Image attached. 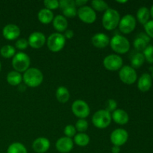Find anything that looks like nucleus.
Returning <instances> with one entry per match:
<instances>
[{
  "instance_id": "a878e982",
  "label": "nucleus",
  "mask_w": 153,
  "mask_h": 153,
  "mask_svg": "<svg viewBox=\"0 0 153 153\" xmlns=\"http://www.w3.org/2000/svg\"><path fill=\"white\" fill-rule=\"evenodd\" d=\"M7 153H27V149L23 144L19 142L13 143L8 146Z\"/></svg>"
},
{
  "instance_id": "37998d69",
  "label": "nucleus",
  "mask_w": 153,
  "mask_h": 153,
  "mask_svg": "<svg viewBox=\"0 0 153 153\" xmlns=\"http://www.w3.org/2000/svg\"><path fill=\"white\" fill-rule=\"evenodd\" d=\"M111 152L112 153H120V147L117 146H113L111 148Z\"/></svg>"
},
{
  "instance_id": "0eeeda50",
  "label": "nucleus",
  "mask_w": 153,
  "mask_h": 153,
  "mask_svg": "<svg viewBox=\"0 0 153 153\" xmlns=\"http://www.w3.org/2000/svg\"><path fill=\"white\" fill-rule=\"evenodd\" d=\"M72 111L74 115L79 119H85L90 114V107L86 102L83 100H76L72 105Z\"/></svg>"
},
{
  "instance_id": "412c9836",
  "label": "nucleus",
  "mask_w": 153,
  "mask_h": 153,
  "mask_svg": "<svg viewBox=\"0 0 153 153\" xmlns=\"http://www.w3.org/2000/svg\"><path fill=\"white\" fill-rule=\"evenodd\" d=\"M38 20L43 24H49L53 21L54 14L52 10L46 8L41 9L37 14Z\"/></svg>"
},
{
  "instance_id": "bb28decb",
  "label": "nucleus",
  "mask_w": 153,
  "mask_h": 153,
  "mask_svg": "<svg viewBox=\"0 0 153 153\" xmlns=\"http://www.w3.org/2000/svg\"><path fill=\"white\" fill-rule=\"evenodd\" d=\"M0 54L3 58H10L14 56L15 54H16V49L13 46H10V45H5L1 48Z\"/></svg>"
},
{
  "instance_id": "1a4fd4ad",
  "label": "nucleus",
  "mask_w": 153,
  "mask_h": 153,
  "mask_svg": "<svg viewBox=\"0 0 153 153\" xmlns=\"http://www.w3.org/2000/svg\"><path fill=\"white\" fill-rule=\"evenodd\" d=\"M105 68L110 71H117L122 68L123 59L117 55H110L106 56L103 61Z\"/></svg>"
},
{
  "instance_id": "5701e85b",
  "label": "nucleus",
  "mask_w": 153,
  "mask_h": 153,
  "mask_svg": "<svg viewBox=\"0 0 153 153\" xmlns=\"http://www.w3.org/2000/svg\"><path fill=\"white\" fill-rule=\"evenodd\" d=\"M70 92L65 87L61 86L56 91V98L61 103H66L70 100Z\"/></svg>"
},
{
  "instance_id": "cd10ccee",
  "label": "nucleus",
  "mask_w": 153,
  "mask_h": 153,
  "mask_svg": "<svg viewBox=\"0 0 153 153\" xmlns=\"http://www.w3.org/2000/svg\"><path fill=\"white\" fill-rule=\"evenodd\" d=\"M145 61V58H144V55L143 54L138 53L135 54V55L133 56V58H131V66H132V68H140L142 65L143 64Z\"/></svg>"
},
{
  "instance_id": "58836bf2",
  "label": "nucleus",
  "mask_w": 153,
  "mask_h": 153,
  "mask_svg": "<svg viewBox=\"0 0 153 153\" xmlns=\"http://www.w3.org/2000/svg\"><path fill=\"white\" fill-rule=\"evenodd\" d=\"M145 31L149 37L153 38V20H150L144 25Z\"/></svg>"
},
{
  "instance_id": "e433bc0d",
  "label": "nucleus",
  "mask_w": 153,
  "mask_h": 153,
  "mask_svg": "<svg viewBox=\"0 0 153 153\" xmlns=\"http://www.w3.org/2000/svg\"><path fill=\"white\" fill-rule=\"evenodd\" d=\"M15 46L18 49H20V50H24V49H26L28 46V42L26 39L25 38H21L19 39L18 40H16V43H15Z\"/></svg>"
},
{
  "instance_id": "dca6fc26",
  "label": "nucleus",
  "mask_w": 153,
  "mask_h": 153,
  "mask_svg": "<svg viewBox=\"0 0 153 153\" xmlns=\"http://www.w3.org/2000/svg\"><path fill=\"white\" fill-rule=\"evenodd\" d=\"M50 147V142L46 137H38L36 139L32 144L34 151L37 153H44L47 152Z\"/></svg>"
},
{
  "instance_id": "c03bdc74",
  "label": "nucleus",
  "mask_w": 153,
  "mask_h": 153,
  "mask_svg": "<svg viewBox=\"0 0 153 153\" xmlns=\"http://www.w3.org/2000/svg\"><path fill=\"white\" fill-rule=\"evenodd\" d=\"M150 15L152 16V17L153 18V5L152 6V8H151V10H150Z\"/></svg>"
},
{
  "instance_id": "f3484780",
  "label": "nucleus",
  "mask_w": 153,
  "mask_h": 153,
  "mask_svg": "<svg viewBox=\"0 0 153 153\" xmlns=\"http://www.w3.org/2000/svg\"><path fill=\"white\" fill-rule=\"evenodd\" d=\"M92 44L99 49H103L110 43V39L104 33H98L93 36L91 39Z\"/></svg>"
},
{
  "instance_id": "4468645a",
  "label": "nucleus",
  "mask_w": 153,
  "mask_h": 153,
  "mask_svg": "<svg viewBox=\"0 0 153 153\" xmlns=\"http://www.w3.org/2000/svg\"><path fill=\"white\" fill-rule=\"evenodd\" d=\"M2 35L6 40H16L20 35V29L14 24H7L3 28Z\"/></svg>"
},
{
  "instance_id": "a211bd4d",
  "label": "nucleus",
  "mask_w": 153,
  "mask_h": 153,
  "mask_svg": "<svg viewBox=\"0 0 153 153\" xmlns=\"http://www.w3.org/2000/svg\"><path fill=\"white\" fill-rule=\"evenodd\" d=\"M152 77L148 73H144L139 79L137 82V88L142 92H146L152 87Z\"/></svg>"
},
{
  "instance_id": "72a5a7b5",
  "label": "nucleus",
  "mask_w": 153,
  "mask_h": 153,
  "mask_svg": "<svg viewBox=\"0 0 153 153\" xmlns=\"http://www.w3.org/2000/svg\"><path fill=\"white\" fill-rule=\"evenodd\" d=\"M63 14H64V17L73 18L77 15V10H76V7H67V8L63 10Z\"/></svg>"
},
{
  "instance_id": "79ce46f5",
  "label": "nucleus",
  "mask_w": 153,
  "mask_h": 153,
  "mask_svg": "<svg viewBox=\"0 0 153 153\" xmlns=\"http://www.w3.org/2000/svg\"><path fill=\"white\" fill-rule=\"evenodd\" d=\"M138 37H141L142 39H143L146 43H149V37L147 35V34H144V33H140V34H138Z\"/></svg>"
},
{
  "instance_id": "f257e3e1",
  "label": "nucleus",
  "mask_w": 153,
  "mask_h": 153,
  "mask_svg": "<svg viewBox=\"0 0 153 153\" xmlns=\"http://www.w3.org/2000/svg\"><path fill=\"white\" fill-rule=\"evenodd\" d=\"M23 82L27 86L36 88L41 85L43 80L42 72L37 68H28L22 76Z\"/></svg>"
},
{
  "instance_id": "ddd939ff",
  "label": "nucleus",
  "mask_w": 153,
  "mask_h": 153,
  "mask_svg": "<svg viewBox=\"0 0 153 153\" xmlns=\"http://www.w3.org/2000/svg\"><path fill=\"white\" fill-rule=\"evenodd\" d=\"M28 45L33 49H40L46 43V37L39 31H35L30 34L28 37Z\"/></svg>"
},
{
  "instance_id": "f03ea898",
  "label": "nucleus",
  "mask_w": 153,
  "mask_h": 153,
  "mask_svg": "<svg viewBox=\"0 0 153 153\" xmlns=\"http://www.w3.org/2000/svg\"><path fill=\"white\" fill-rule=\"evenodd\" d=\"M120 16L117 10L108 8L105 10L102 16L103 27L108 31L114 30L119 25Z\"/></svg>"
},
{
  "instance_id": "ea45409f",
  "label": "nucleus",
  "mask_w": 153,
  "mask_h": 153,
  "mask_svg": "<svg viewBox=\"0 0 153 153\" xmlns=\"http://www.w3.org/2000/svg\"><path fill=\"white\" fill-rule=\"evenodd\" d=\"M64 37L67 39H71L73 38V36H74V32H73V30L71 29H67L64 31Z\"/></svg>"
},
{
  "instance_id": "de8ad7c7",
  "label": "nucleus",
  "mask_w": 153,
  "mask_h": 153,
  "mask_svg": "<svg viewBox=\"0 0 153 153\" xmlns=\"http://www.w3.org/2000/svg\"><path fill=\"white\" fill-rule=\"evenodd\" d=\"M152 77L153 78V71H152Z\"/></svg>"
},
{
  "instance_id": "20e7f679",
  "label": "nucleus",
  "mask_w": 153,
  "mask_h": 153,
  "mask_svg": "<svg viewBox=\"0 0 153 153\" xmlns=\"http://www.w3.org/2000/svg\"><path fill=\"white\" fill-rule=\"evenodd\" d=\"M30 58L28 55L24 52H18L15 54L12 60V66L15 71L18 73L24 72L25 73L30 66Z\"/></svg>"
},
{
  "instance_id": "c9c22d12",
  "label": "nucleus",
  "mask_w": 153,
  "mask_h": 153,
  "mask_svg": "<svg viewBox=\"0 0 153 153\" xmlns=\"http://www.w3.org/2000/svg\"><path fill=\"white\" fill-rule=\"evenodd\" d=\"M105 107V110L108 111L109 113H111V111L114 112L116 110L117 107V102L114 100L110 99V100H108L106 102Z\"/></svg>"
},
{
  "instance_id": "4be33fe9",
  "label": "nucleus",
  "mask_w": 153,
  "mask_h": 153,
  "mask_svg": "<svg viewBox=\"0 0 153 153\" xmlns=\"http://www.w3.org/2000/svg\"><path fill=\"white\" fill-rule=\"evenodd\" d=\"M22 81V76L20 73L16 71H10L7 76V82L12 86H17L21 84Z\"/></svg>"
},
{
  "instance_id": "6ab92c4d",
  "label": "nucleus",
  "mask_w": 153,
  "mask_h": 153,
  "mask_svg": "<svg viewBox=\"0 0 153 153\" xmlns=\"http://www.w3.org/2000/svg\"><path fill=\"white\" fill-rule=\"evenodd\" d=\"M111 118L116 123L120 125H125L129 120L127 112L122 109H116L112 114Z\"/></svg>"
},
{
  "instance_id": "c85d7f7f",
  "label": "nucleus",
  "mask_w": 153,
  "mask_h": 153,
  "mask_svg": "<svg viewBox=\"0 0 153 153\" xmlns=\"http://www.w3.org/2000/svg\"><path fill=\"white\" fill-rule=\"evenodd\" d=\"M91 5L93 9L97 11H105L108 9V4L102 0H94L91 1Z\"/></svg>"
},
{
  "instance_id": "f8f14e48",
  "label": "nucleus",
  "mask_w": 153,
  "mask_h": 153,
  "mask_svg": "<svg viewBox=\"0 0 153 153\" xmlns=\"http://www.w3.org/2000/svg\"><path fill=\"white\" fill-rule=\"evenodd\" d=\"M111 142L114 146H120L125 144L128 138V134L123 128H117L111 134Z\"/></svg>"
},
{
  "instance_id": "f704fd0d",
  "label": "nucleus",
  "mask_w": 153,
  "mask_h": 153,
  "mask_svg": "<svg viewBox=\"0 0 153 153\" xmlns=\"http://www.w3.org/2000/svg\"><path fill=\"white\" fill-rule=\"evenodd\" d=\"M64 134H65L66 137L71 138V137H74V136L76 135V127L73 125H67V126L64 128Z\"/></svg>"
},
{
  "instance_id": "4c0bfd02",
  "label": "nucleus",
  "mask_w": 153,
  "mask_h": 153,
  "mask_svg": "<svg viewBox=\"0 0 153 153\" xmlns=\"http://www.w3.org/2000/svg\"><path fill=\"white\" fill-rule=\"evenodd\" d=\"M59 7L62 10L67 8V7H76L75 1H73V0H61L59 1Z\"/></svg>"
},
{
  "instance_id": "9b49d317",
  "label": "nucleus",
  "mask_w": 153,
  "mask_h": 153,
  "mask_svg": "<svg viewBox=\"0 0 153 153\" xmlns=\"http://www.w3.org/2000/svg\"><path fill=\"white\" fill-rule=\"evenodd\" d=\"M77 14L79 19L82 22L88 24H91L94 22L97 19V13L94 11V9L88 6H83L81 7L77 10Z\"/></svg>"
},
{
  "instance_id": "2eb2a0df",
  "label": "nucleus",
  "mask_w": 153,
  "mask_h": 153,
  "mask_svg": "<svg viewBox=\"0 0 153 153\" xmlns=\"http://www.w3.org/2000/svg\"><path fill=\"white\" fill-rule=\"evenodd\" d=\"M55 147L58 152L61 153H68L73 149V141L71 138L67 137H62L57 140Z\"/></svg>"
},
{
  "instance_id": "a18cd8bd",
  "label": "nucleus",
  "mask_w": 153,
  "mask_h": 153,
  "mask_svg": "<svg viewBox=\"0 0 153 153\" xmlns=\"http://www.w3.org/2000/svg\"><path fill=\"white\" fill-rule=\"evenodd\" d=\"M117 2H120V3H125V2H127V1H117Z\"/></svg>"
},
{
  "instance_id": "c756f323",
  "label": "nucleus",
  "mask_w": 153,
  "mask_h": 153,
  "mask_svg": "<svg viewBox=\"0 0 153 153\" xmlns=\"http://www.w3.org/2000/svg\"><path fill=\"white\" fill-rule=\"evenodd\" d=\"M76 129L79 131L80 133H84V131H86L88 128V123L85 119L78 120L76 123Z\"/></svg>"
},
{
  "instance_id": "7ed1b4c3",
  "label": "nucleus",
  "mask_w": 153,
  "mask_h": 153,
  "mask_svg": "<svg viewBox=\"0 0 153 153\" xmlns=\"http://www.w3.org/2000/svg\"><path fill=\"white\" fill-rule=\"evenodd\" d=\"M111 49L118 54H125L128 52L130 49V43L128 39L122 35L114 36L110 40Z\"/></svg>"
},
{
  "instance_id": "473e14b6",
  "label": "nucleus",
  "mask_w": 153,
  "mask_h": 153,
  "mask_svg": "<svg viewBox=\"0 0 153 153\" xmlns=\"http://www.w3.org/2000/svg\"><path fill=\"white\" fill-rule=\"evenodd\" d=\"M44 6L48 10H55L59 7V1L57 0H45L43 1Z\"/></svg>"
},
{
  "instance_id": "b1692460",
  "label": "nucleus",
  "mask_w": 153,
  "mask_h": 153,
  "mask_svg": "<svg viewBox=\"0 0 153 153\" xmlns=\"http://www.w3.org/2000/svg\"><path fill=\"white\" fill-rule=\"evenodd\" d=\"M149 16H150V10L146 7H142L137 10V18L139 22L143 25H145L147 22H149Z\"/></svg>"
},
{
  "instance_id": "aec40b11",
  "label": "nucleus",
  "mask_w": 153,
  "mask_h": 153,
  "mask_svg": "<svg viewBox=\"0 0 153 153\" xmlns=\"http://www.w3.org/2000/svg\"><path fill=\"white\" fill-rule=\"evenodd\" d=\"M53 26L58 32H64L67 30L68 26V22L67 19L62 15H57L53 19Z\"/></svg>"
},
{
  "instance_id": "9d476101",
  "label": "nucleus",
  "mask_w": 153,
  "mask_h": 153,
  "mask_svg": "<svg viewBox=\"0 0 153 153\" xmlns=\"http://www.w3.org/2000/svg\"><path fill=\"white\" fill-rule=\"evenodd\" d=\"M136 27V19L132 15H125L120 19L119 23L120 31L123 34H129L132 32Z\"/></svg>"
},
{
  "instance_id": "423d86ee",
  "label": "nucleus",
  "mask_w": 153,
  "mask_h": 153,
  "mask_svg": "<svg viewBox=\"0 0 153 153\" xmlns=\"http://www.w3.org/2000/svg\"><path fill=\"white\" fill-rule=\"evenodd\" d=\"M66 39L63 34L60 33H53L50 34L47 39V46L50 51L58 52L65 46Z\"/></svg>"
},
{
  "instance_id": "49530a36",
  "label": "nucleus",
  "mask_w": 153,
  "mask_h": 153,
  "mask_svg": "<svg viewBox=\"0 0 153 153\" xmlns=\"http://www.w3.org/2000/svg\"><path fill=\"white\" fill-rule=\"evenodd\" d=\"M1 63H0V72H1Z\"/></svg>"
},
{
  "instance_id": "2f4dec72",
  "label": "nucleus",
  "mask_w": 153,
  "mask_h": 153,
  "mask_svg": "<svg viewBox=\"0 0 153 153\" xmlns=\"http://www.w3.org/2000/svg\"><path fill=\"white\" fill-rule=\"evenodd\" d=\"M143 55H144L145 60L150 64H153V46H146V49L143 51Z\"/></svg>"
},
{
  "instance_id": "a19ab883",
  "label": "nucleus",
  "mask_w": 153,
  "mask_h": 153,
  "mask_svg": "<svg viewBox=\"0 0 153 153\" xmlns=\"http://www.w3.org/2000/svg\"><path fill=\"white\" fill-rule=\"evenodd\" d=\"M87 2H88V1H86V0H76V1H75V4L76 6H79V7H83Z\"/></svg>"
},
{
  "instance_id": "39448f33",
  "label": "nucleus",
  "mask_w": 153,
  "mask_h": 153,
  "mask_svg": "<svg viewBox=\"0 0 153 153\" xmlns=\"http://www.w3.org/2000/svg\"><path fill=\"white\" fill-rule=\"evenodd\" d=\"M111 114L106 110H100L92 117V123L97 128H105L111 122Z\"/></svg>"
},
{
  "instance_id": "6e6552de",
  "label": "nucleus",
  "mask_w": 153,
  "mask_h": 153,
  "mask_svg": "<svg viewBox=\"0 0 153 153\" xmlns=\"http://www.w3.org/2000/svg\"><path fill=\"white\" fill-rule=\"evenodd\" d=\"M119 76L120 80L126 85H132L137 80V73L130 66L122 67L119 72Z\"/></svg>"
},
{
  "instance_id": "393cba45",
  "label": "nucleus",
  "mask_w": 153,
  "mask_h": 153,
  "mask_svg": "<svg viewBox=\"0 0 153 153\" xmlns=\"http://www.w3.org/2000/svg\"><path fill=\"white\" fill-rule=\"evenodd\" d=\"M74 142L79 146H86L90 143V137L85 133H79L74 136Z\"/></svg>"
},
{
  "instance_id": "7c9ffc66",
  "label": "nucleus",
  "mask_w": 153,
  "mask_h": 153,
  "mask_svg": "<svg viewBox=\"0 0 153 153\" xmlns=\"http://www.w3.org/2000/svg\"><path fill=\"white\" fill-rule=\"evenodd\" d=\"M146 45H147V43L138 36L134 41V46L137 51H144V49L147 46Z\"/></svg>"
}]
</instances>
